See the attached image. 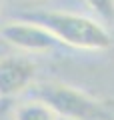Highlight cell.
<instances>
[{
	"instance_id": "1",
	"label": "cell",
	"mask_w": 114,
	"mask_h": 120,
	"mask_svg": "<svg viewBox=\"0 0 114 120\" xmlns=\"http://www.w3.org/2000/svg\"><path fill=\"white\" fill-rule=\"evenodd\" d=\"M28 22L40 24L46 28L58 42L82 50H106L112 44L110 32L92 18L80 16L60 10H40V12H24Z\"/></svg>"
},
{
	"instance_id": "2",
	"label": "cell",
	"mask_w": 114,
	"mask_h": 120,
	"mask_svg": "<svg viewBox=\"0 0 114 120\" xmlns=\"http://www.w3.org/2000/svg\"><path fill=\"white\" fill-rule=\"evenodd\" d=\"M34 100L50 106L60 118L74 120H110L106 108L96 98L62 82H40L28 88Z\"/></svg>"
},
{
	"instance_id": "3",
	"label": "cell",
	"mask_w": 114,
	"mask_h": 120,
	"mask_svg": "<svg viewBox=\"0 0 114 120\" xmlns=\"http://www.w3.org/2000/svg\"><path fill=\"white\" fill-rule=\"evenodd\" d=\"M0 36L8 44L20 48L26 52H50L58 44V40L42 28L40 24H34L28 20H12L6 22L0 28Z\"/></svg>"
},
{
	"instance_id": "4",
	"label": "cell",
	"mask_w": 114,
	"mask_h": 120,
	"mask_svg": "<svg viewBox=\"0 0 114 120\" xmlns=\"http://www.w3.org/2000/svg\"><path fill=\"white\" fill-rule=\"evenodd\" d=\"M36 76V64L24 56L0 58V102L28 90Z\"/></svg>"
},
{
	"instance_id": "5",
	"label": "cell",
	"mask_w": 114,
	"mask_h": 120,
	"mask_svg": "<svg viewBox=\"0 0 114 120\" xmlns=\"http://www.w3.org/2000/svg\"><path fill=\"white\" fill-rule=\"evenodd\" d=\"M14 120H58V116L50 106L32 98L14 110Z\"/></svg>"
},
{
	"instance_id": "6",
	"label": "cell",
	"mask_w": 114,
	"mask_h": 120,
	"mask_svg": "<svg viewBox=\"0 0 114 120\" xmlns=\"http://www.w3.org/2000/svg\"><path fill=\"white\" fill-rule=\"evenodd\" d=\"M102 22H114V0H84Z\"/></svg>"
},
{
	"instance_id": "7",
	"label": "cell",
	"mask_w": 114,
	"mask_h": 120,
	"mask_svg": "<svg viewBox=\"0 0 114 120\" xmlns=\"http://www.w3.org/2000/svg\"><path fill=\"white\" fill-rule=\"evenodd\" d=\"M8 110V102H0V118L4 116V112Z\"/></svg>"
},
{
	"instance_id": "8",
	"label": "cell",
	"mask_w": 114,
	"mask_h": 120,
	"mask_svg": "<svg viewBox=\"0 0 114 120\" xmlns=\"http://www.w3.org/2000/svg\"><path fill=\"white\" fill-rule=\"evenodd\" d=\"M58 120H74V118H60V116H58Z\"/></svg>"
},
{
	"instance_id": "9",
	"label": "cell",
	"mask_w": 114,
	"mask_h": 120,
	"mask_svg": "<svg viewBox=\"0 0 114 120\" xmlns=\"http://www.w3.org/2000/svg\"><path fill=\"white\" fill-rule=\"evenodd\" d=\"M0 120H4V116H2V118H0Z\"/></svg>"
}]
</instances>
